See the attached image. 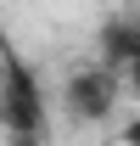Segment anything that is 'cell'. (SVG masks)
Masks as SVG:
<instances>
[{
    "label": "cell",
    "instance_id": "1",
    "mask_svg": "<svg viewBox=\"0 0 140 146\" xmlns=\"http://www.w3.org/2000/svg\"><path fill=\"white\" fill-rule=\"evenodd\" d=\"M0 129H11L17 146L39 141V129H45V101H39V84L17 62H6V84H0Z\"/></svg>",
    "mask_w": 140,
    "mask_h": 146
},
{
    "label": "cell",
    "instance_id": "2",
    "mask_svg": "<svg viewBox=\"0 0 140 146\" xmlns=\"http://www.w3.org/2000/svg\"><path fill=\"white\" fill-rule=\"evenodd\" d=\"M67 112L79 118V124H101L106 112H112V101H118V73H106V68H84V73H73L67 79Z\"/></svg>",
    "mask_w": 140,
    "mask_h": 146
},
{
    "label": "cell",
    "instance_id": "3",
    "mask_svg": "<svg viewBox=\"0 0 140 146\" xmlns=\"http://www.w3.org/2000/svg\"><path fill=\"white\" fill-rule=\"evenodd\" d=\"M123 146H140V112L129 118V124H123Z\"/></svg>",
    "mask_w": 140,
    "mask_h": 146
}]
</instances>
